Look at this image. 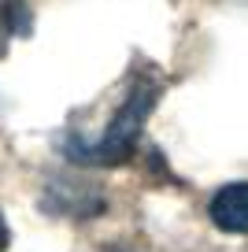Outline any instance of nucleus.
<instances>
[{
	"instance_id": "obj_2",
	"label": "nucleus",
	"mask_w": 248,
	"mask_h": 252,
	"mask_svg": "<svg viewBox=\"0 0 248 252\" xmlns=\"http://www.w3.org/2000/svg\"><path fill=\"white\" fill-rule=\"evenodd\" d=\"M208 215L226 234H248V182H230L211 197Z\"/></svg>"
},
{
	"instance_id": "obj_1",
	"label": "nucleus",
	"mask_w": 248,
	"mask_h": 252,
	"mask_svg": "<svg viewBox=\"0 0 248 252\" xmlns=\"http://www.w3.org/2000/svg\"><path fill=\"white\" fill-rule=\"evenodd\" d=\"M155 96H159V89L152 86V82H141V86L130 89V96H126V104L115 111V119H111V126L104 130V137L96 145H89L93 152H86V163H119V159L130 156L133 141H137L141 126H145V115L152 111Z\"/></svg>"
},
{
	"instance_id": "obj_3",
	"label": "nucleus",
	"mask_w": 248,
	"mask_h": 252,
	"mask_svg": "<svg viewBox=\"0 0 248 252\" xmlns=\"http://www.w3.org/2000/svg\"><path fill=\"white\" fill-rule=\"evenodd\" d=\"M8 241H11V230H8V219L0 215V252L8 249Z\"/></svg>"
}]
</instances>
